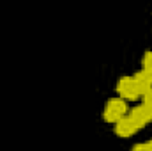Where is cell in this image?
I'll return each instance as SVG.
<instances>
[{
	"label": "cell",
	"mask_w": 152,
	"mask_h": 151,
	"mask_svg": "<svg viewBox=\"0 0 152 151\" xmlns=\"http://www.w3.org/2000/svg\"><path fill=\"white\" fill-rule=\"evenodd\" d=\"M131 151H152V141L145 142V144H136Z\"/></svg>",
	"instance_id": "52a82bcc"
},
{
	"label": "cell",
	"mask_w": 152,
	"mask_h": 151,
	"mask_svg": "<svg viewBox=\"0 0 152 151\" xmlns=\"http://www.w3.org/2000/svg\"><path fill=\"white\" fill-rule=\"evenodd\" d=\"M117 93L124 101L126 100H136L140 96V91H138L136 82H134L133 76H122L117 82Z\"/></svg>",
	"instance_id": "7a4b0ae2"
},
{
	"label": "cell",
	"mask_w": 152,
	"mask_h": 151,
	"mask_svg": "<svg viewBox=\"0 0 152 151\" xmlns=\"http://www.w3.org/2000/svg\"><path fill=\"white\" fill-rule=\"evenodd\" d=\"M143 105H147V107L152 110V89L149 91V93L143 94Z\"/></svg>",
	"instance_id": "ba28073f"
},
{
	"label": "cell",
	"mask_w": 152,
	"mask_h": 151,
	"mask_svg": "<svg viewBox=\"0 0 152 151\" xmlns=\"http://www.w3.org/2000/svg\"><path fill=\"white\" fill-rule=\"evenodd\" d=\"M127 117L138 126V128H143L145 124H149L152 121V110L147 107V105H138V107H134L131 112L127 114Z\"/></svg>",
	"instance_id": "3957f363"
},
{
	"label": "cell",
	"mask_w": 152,
	"mask_h": 151,
	"mask_svg": "<svg viewBox=\"0 0 152 151\" xmlns=\"http://www.w3.org/2000/svg\"><path fill=\"white\" fill-rule=\"evenodd\" d=\"M140 128L126 115V117H122L118 123H115V133L118 135V137H122V139H127V137H131V135H134L136 132H138Z\"/></svg>",
	"instance_id": "277c9868"
},
{
	"label": "cell",
	"mask_w": 152,
	"mask_h": 151,
	"mask_svg": "<svg viewBox=\"0 0 152 151\" xmlns=\"http://www.w3.org/2000/svg\"><path fill=\"white\" fill-rule=\"evenodd\" d=\"M133 78H134V82H136V87H138V91H140V96H143L145 93H149L152 89V73H147V71L142 70L140 73H136Z\"/></svg>",
	"instance_id": "5b68a950"
},
{
	"label": "cell",
	"mask_w": 152,
	"mask_h": 151,
	"mask_svg": "<svg viewBox=\"0 0 152 151\" xmlns=\"http://www.w3.org/2000/svg\"><path fill=\"white\" fill-rule=\"evenodd\" d=\"M142 66H143V71L152 73V52H147L142 59Z\"/></svg>",
	"instance_id": "8992f818"
},
{
	"label": "cell",
	"mask_w": 152,
	"mask_h": 151,
	"mask_svg": "<svg viewBox=\"0 0 152 151\" xmlns=\"http://www.w3.org/2000/svg\"><path fill=\"white\" fill-rule=\"evenodd\" d=\"M126 112H127L126 101L122 98H112L103 110V119L106 123H118L122 117H126Z\"/></svg>",
	"instance_id": "6da1fadb"
}]
</instances>
